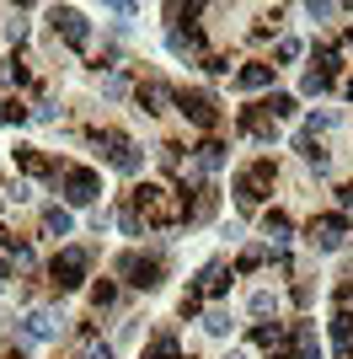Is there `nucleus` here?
I'll return each instance as SVG.
<instances>
[{
    "label": "nucleus",
    "mask_w": 353,
    "mask_h": 359,
    "mask_svg": "<svg viewBox=\"0 0 353 359\" xmlns=\"http://www.w3.org/2000/svg\"><path fill=\"white\" fill-rule=\"evenodd\" d=\"M6 279H11V257L0 252V285H6Z\"/></svg>",
    "instance_id": "c03bdc74"
},
{
    "label": "nucleus",
    "mask_w": 353,
    "mask_h": 359,
    "mask_svg": "<svg viewBox=\"0 0 353 359\" xmlns=\"http://www.w3.org/2000/svg\"><path fill=\"white\" fill-rule=\"evenodd\" d=\"M27 11H11V22H6V38H11V43H27Z\"/></svg>",
    "instance_id": "473e14b6"
},
{
    "label": "nucleus",
    "mask_w": 353,
    "mask_h": 359,
    "mask_svg": "<svg viewBox=\"0 0 353 359\" xmlns=\"http://www.w3.org/2000/svg\"><path fill=\"white\" fill-rule=\"evenodd\" d=\"M0 359H32V354H27V348H6Z\"/></svg>",
    "instance_id": "a18cd8bd"
},
{
    "label": "nucleus",
    "mask_w": 353,
    "mask_h": 359,
    "mask_svg": "<svg viewBox=\"0 0 353 359\" xmlns=\"http://www.w3.org/2000/svg\"><path fill=\"white\" fill-rule=\"evenodd\" d=\"M294 359H321V348H316V338H310V344H300V348H294Z\"/></svg>",
    "instance_id": "a19ab883"
},
{
    "label": "nucleus",
    "mask_w": 353,
    "mask_h": 359,
    "mask_svg": "<svg viewBox=\"0 0 353 359\" xmlns=\"http://www.w3.org/2000/svg\"><path fill=\"white\" fill-rule=\"evenodd\" d=\"M91 359H118V354H113V344H102V338H97V344H91Z\"/></svg>",
    "instance_id": "79ce46f5"
},
{
    "label": "nucleus",
    "mask_w": 353,
    "mask_h": 359,
    "mask_svg": "<svg viewBox=\"0 0 353 359\" xmlns=\"http://www.w3.org/2000/svg\"><path fill=\"white\" fill-rule=\"evenodd\" d=\"M166 48H172L176 60H204V54H209V38H204V27H193V22H188V27H172V32H166Z\"/></svg>",
    "instance_id": "4468645a"
},
{
    "label": "nucleus",
    "mask_w": 353,
    "mask_h": 359,
    "mask_svg": "<svg viewBox=\"0 0 353 359\" xmlns=\"http://www.w3.org/2000/svg\"><path fill=\"white\" fill-rule=\"evenodd\" d=\"M273 70H279V65H268V60L235 65V91H268L273 86Z\"/></svg>",
    "instance_id": "2eb2a0df"
},
{
    "label": "nucleus",
    "mask_w": 353,
    "mask_h": 359,
    "mask_svg": "<svg viewBox=\"0 0 353 359\" xmlns=\"http://www.w3.org/2000/svg\"><path fill=\"white\" fill-rule=\"evenodd\" d=\"M338 210H342V215H348V220H353V177H348V182H342V188H338Z\"/></svg>",
    "instance_id": "c9c22d12"
},
{
    "label": "nucleus",
    "mask_w": 353,
    "mask_h": 359,
    "mask_svg": "<svg viewBox=\"0 0 353 359\" xmlns=\"http://www.w3.org/2000/svg\"><path fill=\"white\" fill-rule=\"evenodd\" d=\"M294 150H300V156H305V166H316V172H326V166H332V150H326L316 135H300V140H294Z\"/></svg>",
    "instance_id": "6ab92c4d"
},
{
    "label": "nucleus",
    "mask_w": 353,
    "mask_h": 359,
    "mask_svg": "<svg viewBox=\"0 0 353 359\" xmlns=\"http://www.w3.org/2000/svg\"><path fill=\"white\" fill-rule=\"evenodd\" d=\"M176 113H182L204 140H214V129H220V102H214L209 91H176Z\"/></svg>",
    "instance_id": "6e6552de"
},
{
    "label": "nucleus",
    "mask_w": 353,
    "mask_h": 359,
    "mask_svg": "<svg viewBox=\"0 0 353 359\" xmlns=\"http://www.w3.org/2000/svg\"><path fill=\"white\" fill-rule=\"evenodd\" d=\"M91 279V252L86 247H59L54 263H48V285L59 290V295H70V290H81Z\"/></svg>",
    "instance_id": "20e7f679"
},
{
    "label": "nucleus",
    "mask_w": 353,
    "mask_h": 359,
    "mask_svg": "<svg viewBox=\"0 0 353 359\" xmlns=\"http://www.w3.org/2000/svg\"><path fill=\"white\" fill-rule=\"evenodd\" d=\"M123 198L145 215L150 231H176V225H188V215H182V194H172L166 182H150V177H145V182H134Z\"/></svg>",
    "instance_id": "f257e3e1"
},
{
    "label": "nucleus",
    "mask_w": 353,
    "mask_h": 359,
    "mask_svg": "<svg viewBox=\"0 0 353 359\" xmlns=\"http://www.w3.org/2000/svg\"><path fill=\"white\" fill-rule=\"evenodd\" d=\"M113 220H118L113 210H91V231H97V236H102V231H107V225H113Z\"/></svg>",
    "instance_id": "4c0bfd02"
},
{
    "label": "nucleus",
    "mask_w": 353,
    "mask_h": 359,
    "mask_svg": "<svg viewBox=\"0 0 353 359\" xmlns=\"http://www.w3.org/2000/svg\"><path fill=\"white\" fill-rule=\"evenodd\" d=\"M11 166L22 172V177H32V182H48V177H59V166H64V161H48L38 145H16L11 150Z\"/></svg>",
    "instance_id": "f8f14e48"
},
{
    "label": "nucleus",
    "mask_w": 353,
    "mask_h": 359,
    "mask_svg": "<svg viewBox=\"0 0 353 359\" xmlns=\"http://www.w3.org/2000/svg\"><path fill=\"white\" fill-rule=\"evenodd\" d=\"M113 16H118V22H129V16H139V6H134V0H118Z\"/></svg>",
    "instance_id": "ea45409f"
},
{
    "label": "nucleus",
    "mask_w": 353,
    "mask_h": 359,
    "mask_svg": "<svg viewBox=\"0 0 353 359\" xmlns=\"http://www.w3.org/2000/svg\"><path fill=\"white\" fill-rule=\"evenodd\" d=\"M198 70H204V75H235V70H230V54H225V48H209L204 60H198Z\"/></svg>",
    "instance_id": "bb28decb"
},
{
    "label": "nucleus",
    "mask_w": 353,
    "mask_h": 359,
    "mask_svg": "<svg viewBox=\"0 0 353 359\" xmlns=\"http://www.w3.org/2000/svg\"><path fill=\"white\" fill-rule=\"evenodd\" d=\"M263 113H268L273 123H284V118H294V113H300V102H294L289 91H268V97H263Z\"/></svg>",
    "instance_id": "aec40b11"
},
{
    "label": "nucleus",
    "mask_w": 353,
    "mask_h": 359,
    "mask_svg": "<svg viewBox=\"0 0 353 359\" xmlns=\"http://www.w3.org/2000/svg\"><path fill=\"white\" fill-rule=\"evenodd\" d=\"M91 145L102 150V161L118 166L123 177H134V172H139V150L129 145V135H123V129H91Z\"/></svg>",
    "instance_id": "0eeeda50"
},
{
    "label": "nucleus",
    "mask_w": 353,
    "mask_h": 359,
    "mask_svg": "<svg viewBox=\"0 0 353 359\" xmlns=\"http://www.w3.org/2000/svg\"><path fill=\"white\" fill-rule=\"evenodd\" d=\"M348 60H353V32H342L332 43H316V65H310V70H321L326 81H338V75L348 70Z\"/></svg>",
    "instance_id": "9d476101"
},
{
    "label": "nucleus",
    "mask_w": 353,
    "mask_h": 359,
    "mask_svg": "<svg viewBox=\"0 0 353 359\" xmlns=\"http://www.w3.org/2000/svg\"><path fill=\"white\" fill-rule=\"evenodd\" d=\"M118 231H123V236H150V225H145V215L134 210L129 198H123V204H118Z\"/></svg>",
    "instance_id": "4be33fe9"
},
{
    "label": "nucleus",
    "mask_w": 353,
    "mask_h": 359,
    "mask_svg": "<svg viewBox=\"0 0 353 359\" xmlns=\"http://www.w3.org/2000/svg\"><path fill=\"white\" fill-rule=\"evenodd\" d=\"M332 86H338V81H326L321 70H305V75H300V91H305V97H326Z\"/></svg>",
    "instance_id": "c756f323"
},
{
    "label": "nucleus",
    "mask_w": 353,
    "mask_h": 359,
    "mask_svg": "<svg viewBox=\"0 0 353 359\" xmlns=\"http://www.w3.org/2000/svg\"><path fill=\"white\" fill-rule=\"evenodd\" d=\"M225 359H247V354H241V348H235V354H225Z\"/></svg>",
    "instance_id": "49530a36"
},
{
    "label": "nucleus",
    "mask_w": 353,
    "mask_h": 359,
    "mask_svg": "<svg viewBox=\"0 0 353 359\" xmlns=\"http://www.w3.org/2000/svg\"><path fill=\"white\" fill-rule=\"evenodd\" d=\"M268 263V247H247V252L235 257V279H241V273H257Z\"/></svg>",
    "instance_id": "cd10ccee"
},
{
    "label": "nucleus",
    "mask_w": 353,
    "mask_h": 359,
    "mask_svg": "<svg viewBox=\"0 0 353 359\" xmlns=\"http://www.w3.org/2000/svg\"><path fill=\"white\" fill-rule=\"evenodd\" d=\"M263 236H268V247H273V252H284V247L294 241V220H289L284 210H263Z\"/></svg>",
    "instance_id": "dca6fc26"
},
{
    "label": "nucleus",
    "mask_w": 353,
    "mask_h": 359,
    "mask_svg": "<svg viewBox=\"0 0 353 359\" xmlns=\"http://www.w3.org/2000/svg\"><path fill=\"white\" fill-rule=\"evenodd\" d=\"M102 91H107V97H123V91H129V81H123V75H107Z\"/></svg>",
    "instance_id": "58836bf2"
},
{
    "label": "nucleus",
    "mask_w": 353,
    "mask_h": 359,
    "mask_svg": "<svg viewBox=\"0 0 353 359\" xmlns=\"http://www.w3.org/2000/svg\"><path fill=\"white\" fill-rule=\"evenodd\" d=\"M214 210H220V188H193V204H182V215H188V225H204L214 220Z\"/></svg>",
    "instance_id": "f3484780"
},
{
    "label": "nucleus",
    "mask_w": 353,
    "mask_h": 359,
    "mask_svg": "<svg viewBox=\"0 0 353 359\" xmlns=\"http://www.w3.org/2000/svg\"><path fill=\"white\" fill-rule=\"evenodd\" d=\"M0 107H6V97H0Z\"/></svg>",
    "instance_id": "09e8293b"
},
{
    "label": "nucleus",
    "mask_w": 353,
    "mask_h": 359,
    "mask_svg": "<svg viewBox=\"0 0 353 359\" xmlns=\"http://www.w3.org/2000/svg\"><path fill=\"white\" fill-rule=\"evenodd\" d=\"M300 54H305V43H300V38H279V43H273V60H279V65H294Z\"/></svg>",
    "instance_id": "2f4dec72"
},
{
    "label": "nucleus",
    "mask_w": 353,
    "mask_h": 359,
    "mask_svg": "<svg viewBox=\"0 0 353 359\" xmlns=\"http://www.w3.org/2000/svg\"><path fill=\"white\" fill-rule=\"evenodd\" d=\"M54 332H59L54 311H27V316H22V338H27V344H38V338H54Z\"/></svg>",
    "instance_id": "a211bd4d"
},
{
    "label": "nucleus",
    "mask_w": 353,
    "mask_h": 359,
    "mask_svg": "<svg viewBox=\"0 0 353 359\" xmlns=\"http://www.w3.org/2000/svg\"><path fill=\"white\" fill-rule=\"evenodd\" d=\"M251 311H257V316L279 311V295H273V290H257V295H251Z\"/></svg>",
    "instance_id": "72a5a7b5"
},
{
    "label": "nucleus",
    "mask_w": 353,
    "mask_h": 359,
    "mask_svg": "<svg viewBox=\"0 0 353 359\" xmlns=\"http://www.w3.org/2000/svg\"><path fill=\"white\" fill-rule=\"evenodd\" d=\"M204 332H214V338H230V311H225V306L204 311Z\"/></svg>",
    "instance_id": "7c9ffc66"
},
{
    "label": "nucleus",
    "mask_w": 353,
    "mask_h": 359,
    "mask_svg": "<svg viewBox=\"0 0 353 359\" xmlns=\"http://www.w3.org/2000/svg\"><path fill=\"white\" fill-rule=\"evenodd\" d=\"M27 118H32V107L22 102V97H6V107H0V123H11V129H16V123H27Z\"/></svg>",
    "instance_id": "c85d7f7f"
},
{
    "label": "nucleus",
    "mask_w": 353,
    "mask_h": 359,
    "mask_svg": "<svg viewBox=\"0 0 353 359\" xmlns=\"http://www.w3.org/2000/svg\"><path fill=\"white\" fill-rule=\"evenodd\" d=\"M273 177H279V166H273V156H257L251 166H241L230 182V194H235V210L241 215H257L268 204V194H273Z\"/></svg>",
    "instance_id": "f03ea898"
},
{
    "label": "nucleus",
    "mask_w": 353,
    "mask_h": 359,
    "mask_svg": "<svg viewBox=\"0 0 353 359\" xmlns=\"http://www.w3.org/2000/svg\"><path fill=\"white\" fill-rule=\"evenodd\" d=\"M59 182H64V198H70L75 210H91V204H97V194H102L97 166H81V161H64V166H59Z\"/></svg>",
    "instance_id": "39448f33"
},
{
    "label": "nucleus",
    "mask_w": 353,
    "mask_h": 359,
    "mask_svg": "<svg viewBox=\"0 0 353 359\" xmlns=\"http://www.w3.org/2000/svg\"><path fill=\"white\" fill-rule=\"evenodd\" d=\"M338 11H342V6H332V0H310V6H305L310 22H326V16H338Z\"/></svg>",
    "instance_id": "f704fd0d"
},
{
    "label": "nucleus",
    "mask_w": 353,
    "mask_h": 359,
    "mask_svg": "<svg viewBox=\"0 0 353 359\" xmlns=\"http://www.w3.org/2000/svg\"><path fill=\"white\" fill-rule=\"evenodd\" d=\"M284 22V6H273V11H257V22H251V43H268L273 32H279Z\"/></svg>",
    "instance_id": "b1692460"
},
{
    "label": "nucleus",
    "mask_w": 353,
    "mask_h": 359,
    "mask_svg": "<svg viewBox=\"0 0 353 359\" xmlns=\"http://www.w3.org/2000/svg\"><path fill=\"white\" fill-rule=\"evenodd\" d=\"M6 198H16V204H27V198H32V182H6Z\"/></svg>",
    "instance_id": "e433bc0d"
},
{
    "label": "nucleus",
    "mask_w": 353,
    "mask_h": 359,
    "mask_svg": "<svg viewBox=\"0 0 353 359\" xmlns=\"http://www.w3.org/2000/svg\"><path fill=\"white\" fill-rule=\"evenodd\" d=\"M235 135L257 140V145H273V140H279V123L263 113V102H251V107H241V118H235Z\"/></svg>",
    "instance_id": "ddd939ff"
},
{
    "label": "nucleus",
    "mask_w": 353,
    "mask_h": 359,
    "mask_svg": "<svg viewBox=\"0 0 353 359\" xmlns=\"http://www.w3.org/2000/svg\"><path fill=\"white\" fill-rule=\"evenodd\" d=\"M118 300H123L118 279H97V285H91V311H113Z\"/></svg>",
    "instance_id": "412c9836"
},
{
    "label": "nucleus",
    "mask_w": 353,
    "mask_h": 359,
    "mask_svg": "<svg viewBox=\"0 0 353 359\" xmlns=\"http://www.w3.org/2000/svg\"><path fill=\"white\" fill-rule=\"evenodd\" d=\"M338 91H342V97L353 102V75H342V81H338Z\"/></svg>",
    "instance_id": "37998d69"
},
{
    "label": "nucleus",
    "mask_w": 353,
    "mask_h": 359,
    "mask_svg": "<svg viewBox=\"0 0 353 359\" xmlns=\"http://www.w3.org/2000/svg\"><path fill=\"white\" fill-rule=\"evenodd\" d=\"M198 166H204V172H220L225 166V140H204V145H198Z\"/></svg>",
    "instance_id": "393cba45"
},
{
    "label": "nucleus",
    "mask_w": 353,
    "mask_h": 359,
    "mask_svg": "<svg viewBox=\"0 0 353 359\" xmlns=\"http://www.w3.org/2000/svg\"><path fill=\"white\" fill-rule=\"evenodd\" d=\"M182 359H204V354H182Z\"/></svg>",
    "instance_id": "de8ad7c7"
},
{
    "label": "nucleus",
    "mask_w": 353,
    "mask_h": 359,
    "mask_svg": "<svg viewBox=\"0 0 353 359\" xmlns=\"http://www.w3.org/2000/svg\"><path fill=\"white\" fill-rule=\"evenodd\" d=\"M348 231H353V220L342 210H326V215H310V225H305V241L316 247V252H338L342 241H348Z\"/></svg>",
    "instance_id": "423d86ee"
},
{
    "label": "nucleus",
    "mask_w": 353,
    "mask_h": 359,
    "mask_svg": "<svg viewBox=\"0 0 353 359\" xmlns=\"http://www.w3.org/2000/svg\"><path fill=\"white\" fill-rule=\"evenodd\" d=\"M48 27H54V38H64L75 54L91 43V22H86V11H75V6H54V11H48Z\"/></svg>",
    "instance_id": "1a4fd4ad"
},
{
    "label": "nucleus",
    "mask_w": 353,
    "mask_h": 359,
    "mask_svg": "<svg viewBox=\"0 0 353 359\" xmlns=\"http://www.w3.org/2000/svg\"><path fill=\"white\" fill-rule=\"evenodd\" d=\"M134 107H139L145 118H161L166 107H176V91L166 86V81H155V75H150V81H139V86H134Z\"/></svg>",
    "instance_id": "9b49d317"
},
{
    "label": "nucleus",
    "mask_w": 353,
    "mask_h": 359,
    "mask_svg": "<svg viewBox=\"0 0 353 359\" xmlns=\"http://www.w3.org/2000/svg\"><path fill=\"white\" fill-rule=\"evenodd\" d=\"M113 273L129 290H161L166 285V252H139V247H129V252L113 263Z\"/></svg>",
    "instance_id": "7ed1b4c3"
},
{
    "label": "nucleus",
    "mask_w": 353,
    "mask_h": 359,
    "mask_svg": "<svg viewBox=\"0 0 353 359\" xmlns=\"http://www.w3.org/2000/svg\"><path fill=\"white\" fill-rule=\"evenodd\" d=\"M204 290H198V285H188V290H182V300H176V311H182V316H188V322H193V316H204Z\"/></svg>",
    "instance_id": "a878e982"
},
{
    "label": "nucleus",
    "mask_w": 353,
    "mask_h": 359,
    "mask_svg": "<svg viewBox=\"0 0 353 359\" xmlns=\"http://www.w3.org/2000/svg\"><path fill=\"white\" fill-rule=\"evenodd\" d=\"M70 231H75V220H70V210H59V204H48V210H43V236H70Z\"/></svg>",
    "instance_id": "5701e85b"
}]
</instances>
